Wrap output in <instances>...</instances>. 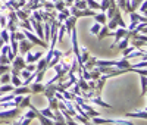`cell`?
<instances>
[{
    "mask_svg": "<svg viewBox=\"0 0 147 125\" xmlns=\"http://www.w3.org/2000/svg\"><path fill=\"white\" fill-rule=\"evenodd\" d=\"M62 96H63L65 100H74V99H75V94H72V93L68 91V90H65V91L62 93Z\"/></svg>",
    "mask_w": 147,
    "mask_h": 125,
    "instance_id": "cell-46",
    "label": "cell"
},
{
    "mask_svg": "<svg viewBox=\"0 0 147 125\" xmlns=\"http://www.w3.org/2000/svg\"><path fill=\"white\" fill-rule=\"evenodd\" d=\"M56 90H57V82H55V84H46L43 94H44V97L49 100V99H52V97L55 96Z\"/></svg>",
    "mask_w": 147,
    "mask_h": 125,
    "instance_id": "cell-8",
    "label": "cell"
},
{
    "mask_svg": "<svg viewBox=\"0 0 147 125\" xmlns=\"http://www.w3.org/2000/svg\"><path fill=\"white\" fill-rule=\"evenodd\" d=\"M34 47V44L30 41V40H22V41H18V53L21 55H27L30 50Z\"/></svg>",
    "mask_w": 147,
    "mask_h": 125,
    "instance_id": "cell-4",
    "label": "cell"
},
{
    "mask_svg": "<svg viewBox=\"0 0 147 125\" xmlns=\"http://www.w3.org/2000/svg\"><path fill=\"white\" fill-rule=\"evenodd\" d=\"M21 114H22V109H19V107H9V109H5V110L0 112V119L12 121V119L18 118Z\"/></svg>",
    "mask_w": 147,
    "mask_h": 125,
    "instance_id": "cell-2",
    "label": "cell"
},
{
    "mask_svg": "<svg viewBox=\"0 0 147 125\" xmlns=\"http://www.w3.org/2000/svg\"><path fill=\"white\" fill-rule=\"evenodd\" d=\"M125 118H138V119H146V118H147V112H146V110L131 112V114H125Z\"/></svg>",
    "mask_w": 147,
    "mask_h": 125,
    "instance_id": "cell-16",
    "label": "cell"
},
{
    "mask_svg": "<svg viewBox=\"0 0 147 125\" xmlns=\"http://www.w3.org/2000/svg\"><path fill=\"white\" fill-rule=\"evenodd\" d=\"M25 65H27V62H25V59H24V56H21V55H16L15 59L12 60V68H15L18 71L25 69Z\"/></svg>",
    "mask_w": 147,
    "mask_h": 125,
    "instance_id": "cell-6",
    "label": "cell"
},
{
    "mask_svg": "<svg viewBox=\"0 0 147 125\" xmlns=\"http://www.w3.org/2000/svg\"><path fill=\"white\" fill-rule=\"evenodd\" d=\"M66 7V3H65V0H59V2L55 3V10L56 12H60V10H63Z\"/></svg>",
    "mask_w": 147,
    "mask_h": 125,
    "instance_id": "cell-36",
    "label": "cell"
},
{
    "mask_svg": "<svg viewBox=\"0 0 147 125\" xmlns=\"http://www.w3.org/2000/svg\"><path fill=\"white\" fill-rule=\"evenodd\" d=\"M87 2V7L91 10H100V3L97 0H85Z\"/></svg>",
    "mask_w": 147,
    "mask_h": 125,
    "instance_id": "cell-24",
    "label": "cell"
},
{
    "mask_svg": "<svg viewBox=\"0 0 147 125\" xmlns=\"http://www.w3.org/2000/svg\"><path fill=\"white\" fill-rule=\"evenodd\" d=\"M74 2H78V0H74Z\"/></svg>",
    "mask_w": 147,
    "mask_h": 125,
    "instance_id": "cell-54",
    "label": "cell"
},
{
    "mask_svg": "<svg viewBox=\"0 0 147 125\" xmlns=\"http://www.w3.org/2000/svg\"><path fill=\"white\" fill-rule=\"evenodd\" d=\"M10 84L13 87H19L22 85V78L18 77V75H10Z\"/></svg>",
    "mask_w": 147,
    "mask_h": 125,
    "instance_id": "cell-28",
    "label": "cell"
},
{
    "mask_svg": "<svg viewBox=\"0 0 147 125\" xmlns=\"http://www.w3.org/2000/svg\"><path fill=\"white\" fill-rule=\"evenodd\" d=\"M0 39H2L5 43H9L10 40H9V31L6 30V28H3V31H0Z\"/></svg>",
    "mask_w": 147,
    "mask_h": 125,
    "instance_id": "cell-41",
    "label": "cell"
},
{
    "mask_svg": "<svg viewBox=\"0 0 147 125\" xmlns=\"http://www.w3.org/2000/svg\"><path fill=\"white\" fill-rule=\"evenodd\" d=\"M128 46H129V39H128V37H124V39H121V40L118 41V44H116L115 47H118V50H121V52H122V50L127 49Z\"/></svg>",
    "mask_w": 147,
    "mask_h": 125,
    "instance_id": "cell-19",
    "label": "cell"
},
{
    "mask_svg": "<svg viewBox=\"0 0 147 125\" xmlns=\"http://www.w3.org/2000/svg\"><path fill=\"white\" fill-rule=\"evenodd\" d=\"M87 103H96V105H99V106H103V107H112V105H109L106 102H103V100L99 97V96H93L87 100Z\"/></svg>",
    "mask_w": 147,
    "mask_h": 125,
    "instance_id": "cell-12",
    "label": "cell"
},
{
    "mask_svg": "<svg viewBox=\"0 0 147 125\" xmlns=\"http://www.w3.org/2000/svg\"><path fill=\"white\" fill-rule=\"evenodd\" d=\"M37 114H38V109L37 110H28V112H25L22 116H25V118H28V119H35V116H37Z\"/></svg>",
    "mask_w": 147,
    "mask_h": 125,
    "instance_id": "cell-37",
    "label": "cell"
},
{
    "mask_svg": "<svg viewBox=\"0 0 147 125\" xmlns=\"http://www.w3.org/2000/svg\"><path fill=\"white\" fill-rule=\"evenodd\" d=\"M138 7H140V12H141L140 15H144V16H146V7H147V6H146V0H144V2H143Z\"/></svg>",
    "mask_w": 147,
    "mask_h": 125,
    "instance_id": "cell-52",
    "label": "cell"
},
{
    "mask_svg": "<svg viewBox=\"0 0 147 125\" xmlns=\"http://www.w3.org/2000/svg\"><path fill=\"white\" fill-rule=\"evenodd\" d=\"M15 14H16V16H18V19H19V21H25V19H28V18H30V15H31V10H25V9H16V10H15Z\"/></svg>",
    "mask_w": 147,
    "mask_h": 125,
    "instance_id": "cell-13",
    "label": "cell"
},
{
    "mask_svg": "<svg viewBox=\"0 0 147 125\" xmlns=\"http://www.w3.org/2000/svg\"><path fill=\"white\" fill-rule=\"evenodd\" d=\"M100 28H102V25L96 22V24L93 25V27L90 28V32H91L93 35H97V34H99V31H100Z\"/></svg>",
    "mask_w": 147,
    "mask_h": 125,
    "instance_id": "cell-43",
    "label": "cell"
},
{
    "mask_svg": "<svg viewBox=\"0 0 147 125\" xmlns=\"http://www.w3.org/2000/svg\"><path fill=\"white\" fill-rule=\"evenodd\" d=\"M9 82H10V74L9 72L0 75V84H9Z\"/></svg>",
    "mask_w": 147,
    "mask_h": 125,
    "instance_id": "cell-38",
    "label": "cell"
},
{
    "mask_svg": "<svg viewBox=\"0 0 147 125\" xmlns=\"http://www.w3.org/2000/svg\"><path fill=\"white\" fill-rule=\"evenodd\" d=\"M77 19L78 18H75V16H72V15H69L62 24H63V27H65V31L71 35V32L75 30V24H77Z\"/></svg>",
    "mask_w": 147,
    "mask_h": 125,
    "instance_id": "cell-5",
    "label": "cell"
},
{
    "mask_svg": "<svg viewBox=\"0 0 147 125\" xmlns=\"http://www.w3.org/2000/svg\"><path fill=\"white\" fill-rule=\"evenodd\" d=\"M35 118L40 121V124H41V125H55V119H50V118H47V116L41 115L40 112L37 114V116H35Z\"/></svg>",
    "mask_w": 147,
    "mask_h": 125,
    "instance_id": "cell-17",
    "label": "cell"
},
{
    "mask_svg": "<svg viewBox=\"0 0 147 125\" xmlns=\"http://www.w3.org/2000/svg\"><path fill=\"white\" fill-rule=\"evenodd\" d=\"M144 2V0H129V6H131V10L132 12H136L138 9V6Z\"/></svg>",
    "mask_w": 147,
    "mask_h": 125,
    "instance_id": "cell-33",
    "label": "cell"
},
{
    "mask_svg": "<svg viewBox=\"0 0 147 125\" xmlns=\"http://www.w3.org/2000/svg\"><path fill=\"white\" fill-rule=\"evenodd\" d=\"M71 87H72V90H71V93H72V94H75V96H81V94H82V90L78 87V84H77V82H75V84H72Z\"/></svg>",
    "mask_w": 147,
    "mask_h": 125,
    "instance_id": "cell-39",
    "label": "cell"
},
{
    "mask_svg": "<svg viewBox=\"0 0 147 125\" xmlns=\"http://www.w3.org/2000/svg\"><path fill=\"white\" fill-rule=\"evenodd\" d=\"M59 106V100L53 96L52 99H49V109H52V110H56Z\"/></svg>",
    "mask_w": 147,
    "mask_h": 125,
    "instance_id": "cell-31",
    "label": "cell"
},
{
    "mask_svg": "<svg viewBox=\"0 0 147 125\" xmlns=\"http://www.w3.org/2000/svg\"><path fill=\"white\" fill-rule=\"evenodd\" d=\"M24 35H25V39L27 40H30L32 44H38L40 47H43V49H47L49 47V43H46L44 40H41V39H38L32 31H27V30H24Z\"/></svg>",
    "mask_w": 147,
    "mask_h": 125,
    "instance_id": "cell-3",
    "label": "cell"
},
{
    "mask_svg": "<svg viewBox=\"0 0 147 125\" xmlns=\"http://www.w3.org/2000/svg\"><path fill=\"white\" fill-rule=\"evenodd\" d=\"M0 28H2V27H0Z\"/></svg>",
    "mask_w": 147,
    "mask_h": 125,
    "instance_id": "cell-57",
    "label": "cell"
},
{
    "mask_svg": "<svg viewBox=\"0 0 147 125\" xmlns=\"http://www.w3.org/2000/svg\"><path fill=\"white\" fill-rule=\"evenodd\" d=\"M93 18L96 19V22H97V24H100V25H105V24H106V15H105V12H100V14H96Z\"/></svg>",
    "mask_w": 147,
    "mask_h": 125,
    "instance_id": "cell-26",
    "label": "cell"
},
{
    "mask_svg": "<svg viewBox=\"0 0 147 125\" xmlns=\"http://www.w3.org/2000/svg\"><path fill=\"white\" fill-rule=\"evenodd\" d=\"M74 6H75V7H78L80 10L88 9V7H87V2H85V0H78V2H74Z\"/></svg>",
    "mask_w": 147,
    "mask_h": 125,
    "instance_id": "cell-35",
    "label": "cell"
},
{
    "mask_svg": "<svg viewBox=\"0 0 147 125\" xmlns=\"http://www.w3.org/2000/svg\"><path fill=\"white\" fill-rule=\"evenodd\" d=\"M25 2H28V0H25Z\"/></svg>",
    "mask_w": 147,
    "mask_h": 125,
    "instance_id": "cell-56",
    "label": "cell"
},
{
    "mask_svg": "<svg viewBox=\"0 0 147 125\" xmlns=\"http://www.w3.org/2000/svg\"><path fill=\"white\" fill-rule=\"evenodd\" d=\"M38 112L41 115L47 116V118H50V119H55V115H53V110L52 109H49V107H44V109H38Z\"/></svg>",
    "mask_w": 147,
    "mask_h": 125,
    "instance_id": "cell-29",
    "label": "cell"
},
{
    "mask_svg": "<svg viewBox=\"0 0 147 125\" xmlns=\"http://www.w3.org/2000/svg\"><path fill=\"white\" fill-rule=\"evenodd\" d=\"M44 87H46V84H43V82H34L30 89H31V94H38V93H43L44 91Z\"/></svg>",
    "mask_w": 147,
    "mask_h": 125,
    "instance_id": "cell-14",
    "label": "cell"
},
{
    "mask_svg": "<svg viewBox=\"0 0 147 125\" xmlns=\"http://www.w3.org/2000/svg\"><path fill=\"white\" fill-rule=\"evenodd\" d=\"M110 3H109V0H102L100 2V12H106L109 9Z\"/></svg>",
    "mask_w": 147,
    "mask_h": 125,
    "instance_id": "cell-44",
    "label": "cell"
},
{
    "mask_svg": "<svg viewBox=\"0 0 147 125\" xmlns=\"http://www.w3.org/2000/svg\"><path fill=\"white\" fill-rule=\"evenodd\" d=\"M6 72H10V66L9 65H0V75L6 74Z\"/></svg>",
    "mask_w": 147,
    "mask_h": 125,
    "instance_id": "cell-49",
    "label": "cell"
},
{
    "mask_svg": "<svg viewBox=\"0 0 147 125\" xmlns=\"http://www.w3.org/2000/svg\"><path fill=\"white\" fill-rule=\"evenodd\" d=\"M19 74H21V71H18V69H15V68H12V75H18V77H19Z\"/></svg>",
    "mask_w": 147,
    "mask_h": 125,
    "instance_id": "cell-53",
    "label": "cell"
},
{
    "mask_svg": "<svg viewBox=\"0 0 147 125\" xmlns=\"http://www.w3.org/2000/svg\"><path fill=\"white\" fill-rule=\"evenodd\" d=\"M109 28L106 27V24L105 25H102V28H100V31H99V34H97V40L99 41H102V40H105L106 37H109Z\"/></svg>",
    "mask_w": 147,
    "mask_h": 125,
    "instance_id": "cell-18",
    "label": "cell"
},
{
    "mask_svg": "<svg viewBox=\"0 0 147 125\" xmlns=\"http://www.w3.org/2000/svg\"><path fill=\"white\" fill-rule=\"evenodd\" d=\"M15 96H25V94H31V89L30 85H19V87H13V90H12Z\"/></svg>",
    "mask_w": 147,
    "mask_h": 125,
    "instance_id": "cell-9",
    "label": "cell"
},
{
    "mask_svg": "<svg viewBox=\"0 0 147 125\" xmlns=\"http://www.w3.org/2000/svg\"><path fill=\"white\" fill-rule=\"evenodd\" d=\"M6 24H7V18L3 16V15H0V27H2V28H6Z\"/></svg>",
    "mask_w": 147,
    "mask_h": 125,
    "instance_id": "cell-50",
    "label": "cell"
},
{
    "mask_svg": "<svg viewBox=\"0 0 147 125\" xmlns=\"http://www.w3.org/2000/svg\"><path fill=\"white\" fill-rule=\"evenodd\" d=\"M94 125H102V124H116V125H136L129 118L124 119V118H115V119H105V118H99V116H94L90 119Z\"/></svg>",
    "mask_w": 147,
    "mask_h": 125,
    "instance_id": "cell-1",
    "label": "cell"
},
{
    "mask_svg": "<svg viewBox=\"0 0 147 125\" xmlns=\"http://www.w3.org/2000/svg\"><path fill=\"white\" fill-rule=\"evenodd\" d=\"M106 27L109 28V31H115V30L118 28V24H116V21L112 18V19H110V21L107 22V25H106Z\"/></svg>",
    "mask_w": 147,
    "mask_h": 125,
    "instance_id": "cell-42",
    "label": "cell"
},
{
    "mask_svg": "<svg viewBox=\"0 0 147 125\" xmlns=\"http://www.w3.org/2000/svg\"><path fill=\"white\" fill-rule=\"evenodd\" d=\"M31 74H32V72H28L27 69H22V71H21V74H19V77L27 80V78H30V75H31Z\"/></svg>",
    "mask_w": 147,
    "mask_h": 125,
    "instance_id": "cell-48",
    "label": "cell"
},
{
    "mask_svg": "<svg viewBox=\"0 0 147 125\" xmlns=\"http://www.w3.org/2000/svg\"><path fill=\"white\" fill-rule=\"evenodd\" d=\"M35 69H37V71H40V69H47V60H46L44 57H41L40 60H37Z\"/></svg>",
    "mask_w": 147,
    "mask_h": 125,
    "instance_id": "cell-30",
    "label": "cell"
},
{
    "mask_svg": "<svg viewBox=\"0 0 147 125\" xmlns=\"http://www.w3.org/2000/svg\"><path fill=\"white\" fill-rule=\"evenodd\" d=\"M15 2H18V0H15Z\"/></svg>",
    "mask_w": 147,
    "mask_h": 125,
    "instance_id": "cell-55",
    "label": "cell"
},
{
    "mask_svg": "<svg viewBox=\"0 0 147 125\" xmlns=\"http://www.w3.org/2000/svg\"><path fill=\"white\" fill-rule=\"evenodd\" d=\"M0 65H10V60L6 55H0Z\"/></svg>",
    "mask_w": 147,
    "mask_h": 125,
    "instance_id": "cell-47",
    "label": "cell"
},
{
    "mask_svg": "<svg viewBox=\"0 0 147 125\" xmlns=\"http://www.w3.org/2000/svg\"><path fill=\"white\" fill-rule=\"evenodd\" d=\"M25 69H27L28 72H35V71H37L34 64H27V65H25Z\"/></svg>",
    "mask_w": 147,
    "mask_h": 125,
    "instance_id": "cell-51",
    "label": "cell"
},
{
    "mask_svg": "<svg viewBox=\"0 0 147 125\" xmlns=\"http://www.w3.org/2000/svg\"><path fill=\"white\" fill-rule=\"evenodd\" d=\"M62 52H60L59 49H55L53 50V53H52V57H50V60H49V64H47V68H53L56 64H59V60H60V57H62Z\"/></svg>",
    "mask_w": 147,
    "mask_h": 125,
    "instance_id": "cell-7",
    "label": "cell"
},
{
    "mask_svg": "<svg viewBox=\"0 0 147 125\" xmlns=\"http://www.w3.org/2000/svg\"><path fill=\"white\" fill-rule=\"evenodd\" d=\"M146 90H147V80L146 77H141V96H146Z\"/></svg>",
    "mask_w": 147,
    "mask_h": 125,
    "instance_id": "cell-45",
    "label": "cell"
},
{
    "mask_svg": "<svg viewBox=\"0 0 147 125\" xmlns=\"http://www.w3.org/2000/svg\"><path fill=\"white\" fill-rule=\"evenodd\" d=\"M77 84H78V87H80L82 91H88V90H90V87H88L87 81H85L82 77H78V78H77Z\"/></svg>",
    "mask_w": 147,
    "mask_h": 125,
    "instance_id": "cell-21",
    "label": "cell"
},
{
    "mask_svg": "<svg viewBox=\"0 0 147 125\" xmlns=\"http://www.w3.org/2000/svg\"><path fill=\"white\" fill-rule=\"evenodd\" d=\"M12 90H13V85H12L10 82L9 84H0V93H2V94L10 93Z\"/></svg>",
    "mask_w": 147,
    "mask_h": 125,
    "instance_id": "cell-27",
    "label": "cell"
},
{
    "mask_svg": "<svg viewBox=\"0 0 147 125\" xmlns=\"http://www.w3.org/2000/svg\"><path fill=\"white\" fill-rule=\"evenodd\" d=\"M30 103H31V97H30V94H25V96H22V100L19 102V109H25V107H28L30 106Z\"/></svg>",
    "mask_w": 147,
    "mask_h": 125,
    "instance_id": "cell-20",
    "label": "cell"
},
{
    "mask_svg": "<svg viewBox=\"0 0 147 125\" xmlns=\"http://www.w3.org/2000/svg\"><path fill=\"white\" fill-rule=\"evenodd\" d=\"M18 28H22V30H27V31H32V25L28 19L25 21H19L18 22Z\"/></svg>",
    "mask_w": 147,
    "mask_h": 125,
    "instance_id": "cell-22",
    "label": "cell"
},
{
    "mask_svg": "<svg viewBox=\"0 0 147 125\" xmlns=\"http://www.w3.org/2000/svg\"><path fill=\"white\" fill-rule=\"evenodd\" d=\"M31 121H32V119H28V118H25V116L19 115L18 118L9 121V125H30V124H31Z\"/></svg>",
    "mask_w": 147,
    "mask_h": 125,
    "instance_id": "cell-11",
    "label": "cell"
},
{
    "mask_svg": "<svg viewBox=\"0 0 147 125\" xmlns=\"http://www.w3.org/2000/svg\"><path fill=\"white\" fill-rule=\"evenodd\" d=\"M100 75H102V74L99 72V69H97L96 66H94L93 69H90V77H91V80H94V81H96V80H99V78H100Z\"/></svg>",
    "mask_w": 147,
    "mask_h": 125,
    "instance_id": "cell-34",
    "label": "cell"
},
{
    "mask_svg": "<svg viewBox=\"0 0 147 125\" xmlns=\"http://www.w3.org/2000/svg\"><path fill=\"white\" fill-rule=\"evenodd\" d=\"M129 44L132 46V47H136V49H144L146 47V41H143V40H137V39H132V40H129Z\"/></svg>",
    "mask_w": 147,
    "mask_h": 125,
    "instance_id": "cell-25",
    "label": "cell"
},
{
    "mask_svg": "<svg viewBox=\"0 0 147 125\" xmlns=\"http://www.w3.org/2000/svg\"><path fill=\"white\" fill-rule=\"evenodd\" d=\"M13 39H15L16 41H22V40H25V35H24V31L16 30V31H15V34H13Z\"/></svg>",
    "mask_w": 147,
    "mask_h": 125,
    "instance_id": "cell-40",
    "label": "cell"
},
{
    "mask_svg": "<svg viewBox=\"0 0 147 125\" xmlns=\"http://www.w3.org/2000/svg\"><path fill=\"white\" fill-rule=\"evenodd\" d=\"M41 57H43V53L41 52H35V53L28 52L27 56H25V62H27V64H35V62L40 60Z\"/></svg>",
    "mask_w": 147,
    "mask_h": 125,
    "instance_id": "cell-10",
    "label": "cell"
},
{
    "mask_svg": "<svg viewBox=\"0 0 147 125\" xmlns=\"http://www.w3.org/2000/svg\"><path fill=\"white\" fill-rule=\"evenodd\" d=\"M96 60H97V57H94V56H90L88 59H87V62H85V64H84V68L85 69H93L94 66H96Z\"/></svg>",
    "mask_w": 147,
    "mask_h": 125,
    "instance_id": "cell-23",
    "label": "cell"
},
{
    "mask_svg": "<svg viewBox=\"0 0 147 125\" xmlns=\"http://www.w3.org/2000/svg\"><path fill=\"white\" fill-rule=\"evenodd\" d=\"M129 15V19H131V22H146L147 21V18L144 16V15H140V14H137V12H131V14H128Z\"/></svg>",
    "mask_w": 147,
    "mask_h": 125,
    "instance_id": "cell-15",
    "label": "cell"
},
{
    "mask_svg": "<svg viewBox=\"0 0 147 125\" xmlns=\"http://www.w3.org/2000/svg\"><path fill=\"white\" fill-rule=\"evenodd\" d=\"M47 69H40V71H35V82H41L43 78H44V74H46Z\"/></svg>",
    "mask_w": 147,
    "mask_h": 125,
    "instance_id": "cell-32",
    "label": "cell"
}]
</instances>
